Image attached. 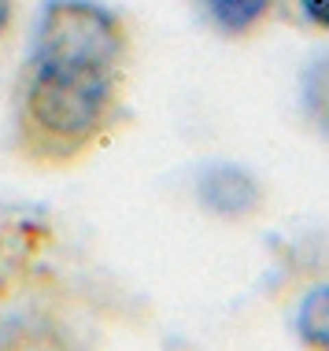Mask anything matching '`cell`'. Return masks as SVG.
<instances>
[{"label":"cell","mask_w":329,"mask_h":351,"mask_svg":"<svg viewBox=\"0 0 329 351\" xmlns=\"http://www.w3.org/2000/svg\"><path fill=\"white\" fill-rule=\"evenodd\" d=\"M130 52L126 23L97 0H45L34 26V63L122 74Z\"/></svg>","instance_id":"2"},{"label":"cell","mask_w":329,"mask_h":351,"mask_svg":"<svg viewBox=\"0 0 329 351\" xmlns=\"http://www.w3.org/2000/svg\"><path fill=\"white\" fill-rule=\"evenodd\" d=\"M15 4H19V0H0V45H4V37H8V34H12Z\"/></svg>","instance_id":"9"},{"label":"cell","mask_w":329,"mask_h":351,"mask_svg":"<svg viewBox=\"0 0 329 351\" xmlns=\"http://www.w3.org/2000/svg\"><path fill=\"white\" fill-rule=\"evenodd\" d=\"M300 108L322 137H329V52L311 60L300 74Z\"/></svg>","instance_id":"6"},{"label":"cell","mask_w":329,"mask_h":351,"mask_svg":"<svg viewBox=\"0 0 329 351\" xmlns=\"http://www.w3.org/2000/svg\"><path fill=\"white\" fill-rule=\"evenodd\" d=\"M196 196L226 222H244L263 211V185L237 163H208L196 178Z\"/></svg>","instance_id":"3"},{"label":"cell","mask_w":329,"mask_h":351,"mask_svg":"<svg viewBox=\"0 0 329 351\" xmlns=\"http://www.w3.org/2000/svg\"><path fill=\"white\" fill-rule=\"evenodd\" d=\"M296 337L307 351H329V285H315L296 307Z\"/></svg>","instance_id":"7"},{"label":"cell","mask_w":329,"mask_h":351,"mask_svg":"<svg viewBox=\"0 0 329 351\" xmlns=\"http://www.w3.org/2000/svg\"><path fill=\"white\" fill-rule=\"evenodd\" d=\"M0 351H82V348L49 318L12 315L0 322Z\"/></svg>","instance_id":"5"},{"label":"cell","mask_w":329,"mask_h":351,"mask_svg":"<svg viewBox=\"0 0 329 351\" xmlns=\"http://www.w3.org/2000/svg\"><path fill=\"white\" fill-rule=\"evenodd\" d=\"M122 74L26 63L15 100V145L30 163L67 167L115 126Z\"/></svg>","instance_id":"1"},{"label":"cell","mask_w":329,"mask_h":351,"mask_svg":"<svg viewBox=\"0 0 329 351\" xmlns=\"http://www.w3.org/2000/svg\"><path fill=\"white\" fill-rule=\"evenodd\" d=\"M300 12H304V19L311 26L329 34V0H300Z\"/></svg>","instance_id":"8"},{"label":"cell","mask_w":329,"mask_h":351,"mask_svg":"<svg viewBox=\"0 0 329 351\" xmlns=\"http://www.w3.org/2000/svg\"><path fill=\"white\" fill-rule=\"evenodd\" d=\"M196 8L222 37L233 41L256 37L274 15V0H196Z\"/></svg>","instance_id":"4"}]
</instances>
